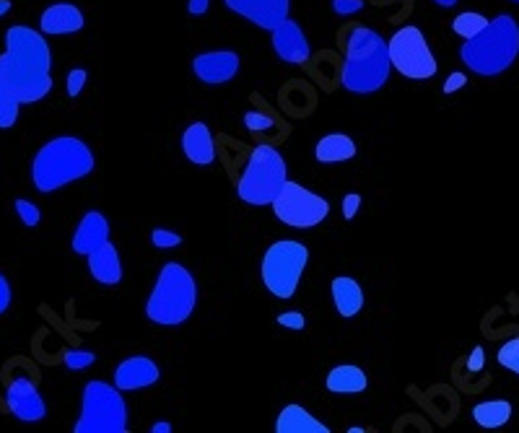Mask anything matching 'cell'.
<instances>
[{
  "instance_id": "6da1fadb",
  "label": "cell",
  "mask_w": 519,
  "mask_h": 433,
  "mask_svg": "<svg viewBox=\"0 0 519 433\" xmlns=\"http://www.w3.org/2000/svg\"><path fill=\"white\" fill-rule=\"evenodd\" d=\"M6 50L0 52V86L19 104H37L52 91V52L45 34L32 26L6 29Z\"/></svg>"
},
{
  "instance_id": "7a4b0ae2",
  "label": "cell",
  "mask_w": 519,
  "mask_h": 433,
  "mask_svg": "<svg viewBox=\"0 0 519 433\" xmlns=\"http://www.w3.org/2000/svg\"><path fill=\"white\" fill-rule=\"evenodd\" d=\"M390 52L387 42L369 26H353L348 34L346 63L340 73L343 89L351 94H374L390 81Z\"/></svg>"
},
{
  "instance_id": "3957f363",
  "label": "cell",
  "mask_w": 519,
  "mask_h": 433,
  "mask_svg": "<svg viewBox=\"0 0 519 433\" xmlns=\"http://www.w3.org/2000/svg\"><path fill=\"white\" fill-rule=\"evenodd\" d=\"M462 63L468 65L475 76L494 78L509 71L519 58V24L509 13H501L488 21L475 37L465 39L460 47Z\"/></svg>"
},
{
  "instance_id": "277c9868",
  "label": "cell",
  "mask_w": 519,
  "mask_h": 433,
  "mask_svg": "<svg viewBox=\"0 0 519 433\" xmlns=\"http://www.w3.org/2000/svg\"><path fill=\"white\" fill-rule=\"evenodd\" d=\"M97 166L91 148L81 138L60 135L39 148L32 161V182L39 192H55L60 187L89 177Z\"/></svg>"
},
{
  "instance_id": "5b68a950",
  "label": "cell",
  "mask_w": 519,
  "mask_h": 433,
  "mask_svg": "<svg viewBox=\"0 0 519 433\" xmlns=\"http://www.w3.org/2000/svg\"><path fill=\"white\" fill-rule=\"evenodd\" d=\"M195 304H198V283L193 273L177 262H167L148 296L146 317L161 327L185 325L195 312Z\"/></svg>"
},
{
  "instance_id": "8992f818",
  "label": "cell",
  "mask_w": 519,
  "mask_h": 433,
  "mask_svg": "<svg viewBox=\"0 0 519 433\" xmlns=\"http://www.w3.org/2000/svg\"><path fill=\"white\" fill-rule=\"evenodd\" d=\"M76 433H125L128 431V405L120 389L102 379H91L81 397V418L73 426Z\"/></svg>"
},
{
  "instance_id": "52a82bcc",
  "label": "cell",
  "mask_w": 519,
  "mask_h": 433,
  "mask_svg": "<svg viewBox=\"0 0 519 433\" xmlns=\"http://www.w3.org/2000/svg\"><path fill=\"white\" fill-rule=\"evenodd\" d=\"M286 182V161L273 146H257L237 182V195L247 205H270Z\"/></svg>"
},
{
  "instance_id": "ba28073f",
  "label": "cell",
  "mask_w": 519,
  "mask_h": 433,
  "mask_svg": "<svg viewBox=\"0 0 519 433\" xmlns=\"http://www.w3.org/2000/svg\"><path fill=\"white\" fill-rule=\"evenodd\" d=\"M309 262V249L294 239L270 244L263 257V283L278 299H291Z\"/></svg>"
},
{
  "instance_id": "9c48e42d",
  "label": "cell",
  "mask_w": 519,
  "mask_h": 433,
  "mask_svg": "<svg viewBox=\"0 0 519 433\" xmlns=\"http://www.w3.org/2000/svg\"><path fill=\"white\" fill-rule=\"evenodd\" d=\"M390 63L411 81H429L436 76V58L418 26H400L387 42Z\"/></svg>"
},
{
  "instance_id": "30bf717a",
  "label": "cell",
  "mask_w": 519,
  "mask_h": 433,
  "mask_svg": "<svg viewBox=\"0 0 519 433\" xmlns=\"http://www.w3.org/2000/svg\"><path fill=\"white\" fill-rule=\"evenodd\" d=\"M273 213L291 229H314L330 213V203L296 182H283L281 192L273 198Z\"/></svg>"
},
{
  "instance_id": "8fae6325",
  "label": "cell",
  "mask_w": 519,
  "mask_h": 433,
  "mask_svg": "<svg viewBox=\"0 0 519 433\" xmlns=\"http://www.w3.org/2000/svg\"><path fill=\"white\" fill-rule=\"evenodd\" d=\"M6 405L11 415H16L24 423H37L47 415L45 397L39 395L37 382L26 374H16L6 384Z\"/></svg>"
},
{
  "instance_id": "7c38bea8",
  "label": "cell",
  "mask_w": 519,
  "mask_h": 433,
  "mask_svg": "<svg viewBox=\"0 0 519 433\" xmlns=\"http://www.w3.org/2000/svg\"><path fill=\"white\" fill-rule=\"evenodd\" d=\"M224 3L231 13L252 21L260 29H276L291 13V0H224Z\"/></svg>"
},
{
  "instance_id": "4fadbf2b",
  "label": "cell",
  "mask_w": 519,
  "mask_h": 433,
  "mask_svg": "<svg viewBox=\"0 0 519 433\" xmlns=\"http://www.w3.org/2000/svg\"><path fill=\"white\" fill-rule=\"evenodd\" d=\"M270 39H273V50H276L278 58L289 65H304L312 58V47H309V39L304 34V29L296 21L286 19L270 29Z\"/></svg>"
},
{
  "instance_id": "5bb4252c",
  "label": "cell",
  "mask_w": 519,
  "mask_h": 433,
  "mask_svg": "<svg viewBox=\"0 0 519 433\" xmlns=\"http://www.w3.org/2000/svg\"><path fill=\"white\" fill-rule=\"evenodd\" d=\"M239 55L234 50H211L200 52L193 60V73L198 81L208 83V86H218V83H229L231 78L239 73Z\"/></svg>"
},
{
  "instance_id": "9a60e30c",
  "label": "cell",
  "mask_w": 519,
  "mask_h": 433,
  "mask_svg": "<svg viewBox=\"0 0 519 433\" xmlns=\"http://www.w3.org/2000/svg\"><path fill=\"white\" fill-rule=\"evenodd\" d=\"M159 366L154 358L148 356H130L115 369V387L120 392H135V389H146L159 382Z\"/></svg>"
},
{
  "instance_id": "2e32d148",
  "label": "cell",
  "mask_w": 519,
  "mask_h": 433,
  "mask_svg": "<svg viewBox=\"0 0 519 433\" xmlns=\"http://www.w3.org/2000/svg\"><path fill=\"white\" fill-rule=\"evenodd\" d=\"M86 26L84 13L73 3H55L47 6L39 16V32L45 37H68V34H78Z\"/></svg>"
},
{
  "instance_id": "e0dca14e",
  "label": "cell",
  "mask_w": 519,
  "mask_h": 433,
  "mask_svg": "<svg viewBox=\"0 0 519 433\" xmlns=\"http://www.w3.org/2000/svg\"><path fill=\"white\" fill-rule=\"evenodd\" d=\"M109 242V221L104 218V213L89 211L84 213L81 223H78L76 234L71 239V247L76 255L89 257L91 252H97L99 247Z\"/></svg>"
},
{
  "instance_id": "ac0fdd59",
  "label": "cell",
  "mask_w": 519,
  "mask_h": 433,
  "mask_svg": "<svg viewBox=\"0 0 519 433\" xmlns=\"http://www.w3.org/2000/svg\"><path fill=\"white\" fill-rule=\"evenodd\" d=\"M182 151L193 164L208 166L216 159V146H213V133L206 122H193L182 135Z\"/></svg>"
},
{
  "instance_id": "d6986e66",
  "label": "cell",
  "mask_w": 519,
  "mask_h": 433,
  "mask_svg": "<svg viewBox=\"0 0 519 433\" xmlns=\"http://www.w3.org/2000/svg\"><path fill=\"white\" fill-rule=\"evenodd\" d=\"M89 273L94 275V281L102 286H117L122 281V260L112 244H104L97 252L89 255Z\"/></svg>"
},
{
  "instance_id": "ffe728a7",
  "label": "cell",
  "mask_w": 519,
  "mask_h": 433,
  "mask_svg": "<svg viewBox=\"0 0 519 433\" xmlns=\"http://www.w3.org/2000/svg\"><path fill=\"white\" fill-rule=\"evenodd\" d=\"M330 428L325 423H320L312 413L302 408V405H286L281 410V415L276 418V433H327Z\"/></svg>"
},
{
  "instance_id": "44dd1931",
  "label": "cell",
  "mask_w": 519,
  "mask_h": 433,
  "mask_svg": "<svg viewBox=\"0 0 519 433\" xmlns=\"http://www.w3.org/2000/svg\"><path fill=\"white\" fill-rule=\"evenodd\" d=\"M327 392L333 395H359L369 387V379H366L364 369L353 366V363H343V366H335L325 379Z\"/></svg>"
},
{
  "instance_id": "7402d4cb",
  "label": "cell",
  "mask_w": 519,
  "mask_h": 433,
  "mask_svg": "<svg viewBox=\"0 0 519 433\" xmlns=\"http://www.w3.org/2000/svg\"><path fill=\"white\" fill-rule=\"evenodd\" d=\"M333 301L340 317H356L364 309V291L359 281H353L348 275L333 278Z\"/></svg>"
},
{
  "instance_id": "603a6c76",
  "label": "cell",
  "mask_w": 519,
  "mask_h": 433,
  "mask_svg": "<svg viewBox=\"0 0 519 433\" xmlns=\"http://www.w3.org/2000/svg\"><path fill=\"white\" fill-rule=\"evenodd\" d=\"M353 156H356V143L343 133L325 135L314 148V159L320 164H340V161H351Z\"/></svg>"
},
{
  "instance_id": "cb8c5ba5",
  "label": "cell",
  "mask_w": 519,
  "mask_h": 433,
  "mask_svg": "<svg viewBox=\"0 0 519 433\" xmlns=\"http://www.w3.org/2000/svg\"><path fill=\"white\" fill-rule=\"evenodd\" d=\"M512 418V405L507 400H488L475 405L473 421L481 428H501Z\"/></svg>"
},
{
  "instance_id": "d4e9b609",
  "label": "cell",
  "mask_w": 519,
  "mask_h": 433,
  "mask_svg": "<svg viewBox=\"0 0 519 433\" xmlns=\"http://www.w3.org/2000/svg\"><path fill=\"white\" fill-rule=\"evenodd\" d=\"M486 24H488L486 16H481V13H475V11H465V13H460L455 21H452V29H455L457 37L470 39L481 32Z\"/></svg>"
},
{
  "instance_id": "484cf974",
  "label": "cell",
  "mask_w": 519,
  "mask_h": 433,
  "mask_svg": "<svg viewBox=\"0 0 519 433\" xmlns=\"http://www.w3.org/2000/svg\"><path fill=\"white\" fill-rule=\"evenodd\" d=\"M19 112H21V104L16 102L3 86H0V130L13 128L16 120H19Z\"/></svg>"
},
{
  "instance_id": "4316f807",
  "label": "cell",
  "mask_w": 519,
  "mask_h": 433,
  "mask_svg": "<svg viewBox=\"0 0 519 433\" xmlns=\"http://www.w3.org/2000/svg\"><path fill=\"white\" fill-rule=\"evenodd\" d=\"M16 213H19L21 223H24L26 229H37L39 221H42V211H39L32 200H24V198L16 200Z\"/></svg>"
},
{
  "instance_id": "83f0119b",
  "label": "cell",
  "mask_w": 519,
  "mask_h": 433,
  "mask_svg": "<svg viewBox=\"0 0 519 433\" xmlns=\"http://www.w3.org/2000/svg\"><path fill=\"white\" fill-rule=\"evenodd\" d=\"M94 361H97V356H94V353H89V351H65L63 353L65 369H71V371L89 369Z\"/></svg>"
},
{
  "instance_id": "f1b7e54d",
  "label": "cell",
  "mask_w": 519,
  "mask_h": 433,
  "mask_svg": "<svg viewBox=\"0 0 519 433\" xmlns=\"http://www.w3.org/2000/svg\"><path fill=\"white\" fill-rule=\"evenodd\" d=\"M499 363H501V366H504V369H509V371H514V374H519V338L509 340L507 345H501Z\"/></svg>"
},
{
  "instance_id": "f546056e",
  "label": "cell",
  "mask_w": 519,
  "mask_h": 433,
  "mask_svg": "<svg viewBox=\"0 0 519 433\" xmlns=\"http://www.w3.org/2000/svg\"><path fill=\"white\" fill-rule=\"evenodd\" d=\"M86 81H89V73H86V68H73V71L68 73V78H65V91H68V96H71V99L81 96Z\"/></svg>"
},
{
  "instance_id": "4dcf8cb0",
  "label": "cell",
  "mask_w": 519,
  "mask_h": 433,
  "mask_svg": "<svg viewBox=\"0 0 519 433\" xmlns=\"http://www.w3.org/2000/svg\"><path fill=\"white\" fill-rule=\"evenodd\" d=\"M151 244H154L156 249H174L182 244V236L167 229H154L151 231Z\"/></svg>"
},
{
  "instance_id": "1f68e13d",
  "label": "cell",
  "mask_w": 519,
  "mask_h": 433,
  "mask_svg": "<svg viewBox=\"0 0 519 433\" xmlns=\"http://www.w3.org/2000/svg\"><path fill=\"white\" fill-rule=\"evenodd\" d=\"M244 125H247L252 133H260V130L273 128V120L265 115H260V112H247V115H244Z\"/></svg>"
},
{
  "instance_id": "d6a6232c",
  "label": "cell",
  "mask_w": 519,
  "mask_h": 433,
  "mask_svg": "<svg viewBox=\"0 0 519 433\" xmlns=\"http://www.w3.org/2000/svg\"><path fill=\"white\" fill-rule=\"evenodd\" d=\"M278 325L286 327V330H304L307 327V319L302 312H286L278 317Z\"/></svg>"
},
{
  "instance_id": "836d02e7",
  "label": "cell",
  "mask_w": 519,
  "mask_h": 433,
  "mask_svg": "<svg viewBox=\"0 0 519 433\" xmlns=\"http://www.w3.org/2000/svg\"><path fill=\"white\" fill-rule=\"evenodd\" d=\"M364 8V0H333V11L338 16H353Z\"/></svg>"
},
{
  "instance_id": "e575fe53",
  "label": "cell",
  "mask_w": 519,
  "mask_h": 433,
  "mask_svg": "<svg viewBox=\"0 0 519 433\" xmlns=\"http://www.w3.org/2000/svg\"><path fill=\"white\" fill-rule=\"evenodd\" d=\"M359 208H361L359 192H351V195H346V200H343V218H346V221H353L356 213H359Z\"/></svg>"
},
{
  "instance_id": "d590c367",
  "label": "cell",
  "mask_w": 519,
  "mask_h": 433,
  "mask_svg": "<svg viewBox=\"0 0 519 433\" xmlns=\"http://www.w3.org/2000/svg\"><path fill=\"white\" fill-rule=\"evenodd\" d=\"M11 301H13V291H11V283L3 273H0V314H6L11 309Z\"/></svg>"
},
{
  "instance_id": "8d00e7d4",
  "label": "cell",
  "mask_w": 519,
  "mask_h": 433,
  "mask_svg": "<svg viewBox=\"0 0 519 433\" xmlns=\"http://www.w3.org/2000/svg\"><path fill=\"white\" fill-rule=\"evenodd\" d=\"M465 83H468V76H465V73H452V76L447 78V83H444V94H455V91H460Z\"/></svg>"
},
{
  "instance_id": "74e56055",
  "label": "cell",
  "mask_w": 519,
  "mask_h": 433,
  "mask_svg": "<svg viewBox=\"0 0 519 433\" xmlns=\"http://www.w3.org/2000/svg\"><path fill=\"white\" fill-rule=\"evenodd\" d=\"M208 8H211V0H190V3H187V13L195 16V19H198V16H206Z\"/></svg>"
},
{
  "instance_id": "f35d334b",
  "label": "cell",
  "mask_w": 519,
  "mask_h": 433,
  "mask_svg": "<svg viewBox=\"0 0 519 433\" xmlns=\"http://www.w3.org/2000/svg\"><path fill=\"white\" fill-rule=\"evenodd\" d=\"M481 369H483V348H475V351L470 353L468 371H470V374H478Z\"/></svg>"
},
{
  "instance_id": "ab89813d",
  "label": "cell",
  "mask_w": 519,
  "mask_h": 433,
  "mask_svg": "<svg viewBox=\"0 0 519 433\" xmlns=\"http://www.w3.org/2000/svg\"><path fill=\"white\" fill-rule=\"evenodd\" d=\"M169 431H172V423L169 421H159L151 426V433H169Z\"/></svg>"
},
{
  "instance_id": "60d3db41",
  "label": "cell",
  "mask_w": 519,
  "mask_h": 433,
  "mask_svg": "<svg viewBox=\"0 0 519 433\" xmlns=\"http://www.w3.org/2000/svg\"><path fill=\"white\" fill-rule=\"evenodd\" d=\"M6 13H11V0H0V19H3Z\"/></svg>"
},
{
  "instance_id": "b9f144b4",
  "label": "cell",
  "mask_w": 519,
  "mask_h": 433,
  "mask_svg": "<svg viewBox=\"0 0 519 433\" xmlns=\"http://www.w3.org/2000/svg\"><path fill=\"white\" fill-rule=\"evenodd\" d=\"M436 6H442V8H452V6H457V0H434Z\"/></svg>"
},
{
  "instance_id": "7bdbcfd3",
  "label": "cell",
  "mask_w": 519,
  "mask_h": 433,
  "mask_svg": "<svg viewBox=\"0 0 519 433\" xmlns=\"http://www.w3.org/2000/svg\"><path fill=\"white\" fill-rule=\"evenodd\" d=\"M512 3H519V0H512Z\"/></svg>"
}]
</instances>
